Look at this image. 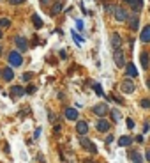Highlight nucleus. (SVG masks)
<instances>
[{
  "label": "nucleus",
  "instance_id": "obj_1",
  "mask_svg": "<svg viewBox=\"0 0 150 163\" xmlns=\"http://www.w3.org/2000/svg\"><path fill=\"white\" fill-rule=\"evenodd\" d=\"M134 89H136V85H134V82L131 78H125V80L120 83V90L124 94H131V92H134Z\"/></svg>",
  "mask_w": 150,
  "mask_h": 163
},
{
  "label": "nucleus",
  "instance_id": "obj_2",
  "mask_svg": "<svg viewBox=\"0 0 150 163\" xmlns=\"http://www.w3.org/2000/svg\"><path fill=\"white\" fill-rule=\"evenodd\" d=\"M9 64L13 66V67H18L23 64V59H21V53L19 52H11L9 53Z\"/></svg>",
  "mask_w": 150,
  "mask_h": 163
},
{
  "label": "nucleus",
  "instance_id": "obj_3",
  "mask_svg": "<svg viewBox=\"0 0 150 163\" xmlns=\"http://www.w3.org/2000/svg\"><path fill=\"white\" fill-rule=\"evenodd\" d=\"M94 114L99 117V119H104V115L108 114V105H106V103L95 105V106H94Z\"/></svg>",
  "mask_w": 150,
  "mask_h": 163
},
{
  "label": "nucleus",
  "instance_id": "obj_4",
  "mask_svg": "<svg viewBox=\"0 0 150 163\" xmlns=\"http://www.w3.org/2000/svg\"><path fill=\"white\" fill-rule=\"evenodd\" d=\"M95 128H97V131H101V133H108L110 128H111V124L106 121V119H99V121L95 122Z\"/></svg>",
  "mask_w": 150,
  "mask_h": 163
},
{
  "label": "nucleus",
  "instance_id": "obj_5",
  "mask_svg": "<svg viewBox=\"0 0 150 163\" xmlns=\"http://www.w3.org/2000/svg\"><path fill=\"white\" fill-rule=\"evenodd\" d=\"M127 23H129V28L131 30H140V16L138 14L127 16Z\"/></svg>",
  "mask_w": 150,
  "mask_h": 163
},
{
  "label": "nucleus",
  "instance_id": "obj_6",
  "mask_svg": "<svg viewBox=\"0 0 150 163\" xmlns=\"http://www.w3.org/2000/svg\"><path fill=\"white\" fill-rule=\"evenodd\" d=\"M113 13H115V20L117 21H125L127 20V11H125L124 7H115Z\"/></svg>",
  "mask_w": 150,
  "mask_h": 163
},
{
  "label": "nucleus",
  "instance_id": "obj_7",
  "mask_svg": "<svg viewBox=\"0 0 150 163\" xmlns=\"http://www.w3.org/2000/svg\"><path fill=\"white\" fill-rule=\"evenodd\" d=\"M113 59H115V64H117L118 67H124V66H125V61H124V52H122V50H115Z\"/></svg>",
  "mask_w": 150,
  "mask_h": 163
},
{
  "label": "nucleus",
  "instance_id": "obj_8",
  "mask_svg": "<svg viewBox=\"0 0 150 163\" xmlns=\"http://www.w3.org/2000/svg\"><path fill=\"white\" fill-rule=\"evenodd\" d=\"M14 44L18 46V50H21V52H25V50L28 48V43H27V39H25V37H19V36H16V37H14Z\"/></svg>",
  "mask_w": 150,
  "mask_h": 163
},
{
  "label": "nucleus",
  "instance_id": "obj_9",
  "mask_svg": "<svg viewBox=\"0 0 150 163\" xmlns=\"http://www.w3.org/2000/svg\"><path fill=\"white\" fill-rule=\"evenodd\" d=\"M76 131H78L79 135H87V133H88V124L85 121H78L76 122Z\"/></svg>",
  "mask_w": 150,
  "mask_h": 163
},
{
  "label": "nucleus",
  "instance_id": "obj_10",
  "mask_svg": "<svg viewBox=\"0 0 150 163\" xmlns=\"http://www.w3.org/2000/svg\"><path fill=\"white\" fill-rule=\"evenodd\" d=\"M65 119L67 121H78V110L76 108H65Z\"/></svg>",
  "mask_w": 150,
  "mask_h": 163
},
{
  "label": "nucleus",
  "instance_id": "obj_11",
  "mask_svg": "<svg viewBox=\"0 0 150 163\" xmlns=\"http://www.w3.org/2000/svg\"><path fill=\"white\" fill-rule=\"evenodd\" d=\"M125 75H127L129 78L138 76V69H136V66H134V64H131V62H129V64L125 66Z\"/></svg>",
  "mask_w": 150,
  "mask_h": 163
},
{
  "label": "nucleus",
  "instance_id": "obj_12",
  "mask_svg": "<svg viewBox=\"0 0 150 163\" xmlns=\"http://www.w3.org/2000/svg\"><path fill=\"white\" fill-rule=\"evenodd\" d=\"M2 78L5 82H11L14 78V71L11 69V67H5V69H2Z\"/></svg>",
  "mask_w": 150,
  "mask_h": 163
},
{
  "label": "nucleus",
  "instance_id": "obj_13",
  "mask_svg": "<svg viewBox=\"0 0 150 163\" xmlns=\"http://www.w3.org/2000/svg\"><path fill=\"white\" fill-rule=\"evenodd\" d=\"M129 158L132 163H143V156L138 151H129Z\"/></svg>",
  "mask_w": 150,
  "mask_h": 163
},
{
  "label": "nucleus",
  "instance_id": "obj_14",
  "mask_svg": "<svg viewBox=\"0 0 150 163\" xmlns=\"http://www.w3.org/2000/svg\"><path fill=\"white\" fill-rule=\"evenodd\" d=\"M120 44H122V39H120V36L115 32L111 36V48L113 50H120Z\"/></svg>",
  "mask_w": 150,
  "mask_h": 163
},
{
  "label": "nucleus",
  "instance_id": "obj_15",
  "mask_svg": "<svg viewBox=\"0 0 150 163\" xmlns=\"http://www.w3.org/2000/svg\"><path fill=\"white\" fill-rule=\"evenodd\" d=\"M140 39H141V43H150V25H147V27L141 30Z\"/></svg>",
  "mask_w": 150,
  "mask_h": 163
},
{
  "label": "nucleus",
  "instance_id": "obj_16",
  "mask_svg": "<svg viewBox=\"0 0 150 163\" xmlns=\"http://www.w3.org/2000/svg\"><path fill=\"white\" fill-rule=\"evenodd\" d=\"M81 145H83V149H87V151H90V153H95L97 149H95V145L88 138H81Z\"/></svg>",
  "mask_w": 150,
  "mask_h": 163
},
{
  "label": "nucleus",
  "instance_id": "obj_17",
  "mask_svg": "<svg viewBox=\"0 0 150 163\" xmlns=\"http://www.w3.org/2000/svg\"><path fill=\"white\" fill-rule=\"evenodd\" d=\"M131 9L134 11V14H138V13L143 9V0H134L131 4Z\"/></svg>",
  "mask_w": 150,
  "mask_h": 163
},
{
  "label": "nucleus",
  "instance_id": "obj_18",
  "mask_svg": "<svg viewBox=\"0 0 150 163\" xmlns=\"http://www.w3.org/2000/svg\"><path fill=\"white\" fill-rule=\"evenodd\" d=\"M11 94H13V96H23V94H25V89H23L21 85H13V87H11Z\"/></svg>",
  "mask_w": 150,
  "mask_h": 163
},
{
  "label": "nucleus",
  "instance_id": "obj_19",
  "mask_svg": "<svg viewBox=\"0 0 150 163\" xmlns=\"http://www.w3.org/2000/svg\"><path fill=\"white\" fill-rule=\"evenodd\" d=\"M131 144H132L131 137H125V135H124V137L118 138V145H120V147H127V145H131Z\"/></svg>",
  "mask_w": 150,
  "mask_h": 163
},
{
  "label": "nucleus",
  "instance_id": "obj_20",
  "mask_svg": "<svg viewBox=\"0 0 150 163\" xmlns=\"http://www.w3.org/2000/svg\"><path fill=\"white\" fill-rule=\"evenodd\" d=\"M140 61H141V66H143V67H147V66H149V53H147V52H141Z\"/></svg>",
  "mask_w": 150,
  "mask_h": 163
},
{
  "label": "nucleus",
  "instance_id": "obj_21",
  "mask_svg": "<svg viewBox=\"0 0 150 163\" xmlns=\"http://www.w3.org/2000/svg\"><path fill=\"white\" fill-rule=\"evenodd\" d=\"M62 7H64V4H62V2H55V5L51 7V14H58V13L62 11Z\"/></svg>",
  "mask_w": 150,
  "mask_h": 163
},
{
  "label": "nucleus",
  "instance_id": "obj_22",
  "mask_svg": "<svg viewBox=\"0 0 150 163\" xmlns=\"http://www.w3.org/2000/svg\"><path fill=\"white\" fill-rule=\"evenodd\" d=\"M32 21H34V25H36L37 28H41V27H42V20H41V16H39V14H36V13L32 14Z\"/></svg>",
  "mask_w": 150,
  "mask_h": 163
},
{
  "label": "nucleus",
  "instance_id": "obj_23",
  "mask_svg": "<svg viewBox=\"0 0 150 163\" xmlns=\"http://www.w3.org/2000/svg\"><path fill=\"white\" fill-rule=\"evenodd\" d=\"M111 117H113V121H115V122H118L120 119H122V115H120V112H118V110H111Z\"/></svg>",
  "mask_w": 150,
  "mask_h": 163
},
{
  "label": "nucleus",
  "instance_id": "obj_24",
  "mask_svg": "<svg viewBox=\"0 0 150 163\" xmlns=\"http://www.w3.org/2000/svg\"><path fill=\"white\" fill-rule=\"evenodd\" d=\"M94 90H95V94H97V96H104V90H102V87H101L99 83H95V85H94Z\"/></svg>",
  "mask_w": 150,
  "mask_h": 163
},
{
  "label": "nucleus",
  "instance_id": "obj_25",
  "mask_svg": "<svg viewBox=\"0 0 150 163\" xmlns=\"http://www.w3.org/2000/svg\"><path fill=\"white\" fill-rule=\"evenodd\" d=\"M71 36H73V39H74V43H76V44H81V43H83V37H79V36L76 34L74 30L71 32Z\"/></svg>",
  "mask_w": 150,
  "mask_h": 163
},
{
  "label": "nucleus",
  "instance_id": "obj_26",
  "mask_svg": "<svg viewBox=\"0 0 150 163\" xmlns=\"http://www.w3.org/2000/svg\"><path fill=\"white\" fill-rule=\"evenodd\" d=\"M9 25H11L9 18H0V27H9Z\"/></svg>",
  "mask_w": 150,
  "mask_h": 163
},
{
  "label": "nucleus",
  "instance_id": "obj_27",
  "mask_svg": "<svg viewBox=\"0 0 150 163\" xmlns=\"http://www.w3.org/2000/svg\"><path fill=\"white\" fill-rule=\"evenodd\" d=\"M141 106H143V108H150V99L149 98H145V99H141Z\"/></svg>",
  "mask_w": 150,
  "mask_h": 163
},
{
  "label": "nucleus",
  "instance_id": "obj_28",
  "mask_svg": "<svg viewBox=\"0 0 150 163\" xmlns=\"http://www.w3.org/2000/svg\"><path fill=\"white\" fill-rule=\"evenodd\" d=\"M149 131H150V122L147 121L145 122V126H143V133H149Z\"/></svg>",
  "mask_w": 150,
  "mask_h": 163
},
{
  "label": "nucleus",
  "instance_id": "obj_29",
  "mask_svg": "<svg viewBox=\"0 0 150 163\" xmlns=\"http://www.w3.org/2000/svg\"><path fill=\"white\" fill-rule=\"evenodd\" d=\"M30 78H32V73H25L23 75V82H28Z\"/></svg>",
  "mask_w": 150,
  "mask_h": 163
},
{
  "label": "nucleus",
  "instance_id": "obj_30",
  "mask_svg": "<svg viewBox=\"0 0 150 163\" xmlns=\"http://www.w3.org/2000/svg\"><path fill=\"white\" fill-rule=\"evenodd\" d=\"M9 2H11V4H13V5H18V4H23V2H25V0H9Z\"/></svg>",
  "mask_w": 150,
  "mask_h": 163
},
{
  "label": "nucleus",
  "instance_id": "obj_31",
  "mask_svg": "<svg viewBox=\"0 0 150 163\" xmlns=\"http://www.w3.org/2000/svg\"><path fill=\"white\" fill-rule=\"evenodd\" d=\"M134 140H136V142H140V144H143V135H138Z\"/></svg>",
  "mask_w": 150,
  "mask_h": 163
},
{
  "label": "nucleus",
  "instance_id": "obj_32",
  "mask_svg": "<svg viewBox=\"0 0 150 163\" xmlns=\"http://www.w3.org/2000/svg\"><path fill=\"white\" fill-rule=\"evenodd\" d=\"M127 128H134V121L132 119H127Z\"/></svg>",
  "mask_w": 150,
  "mask_h": 163
},
{
  "label": "nucleus",
  "instance_id": "obj_33",
  "mask_svg": "<svg viewBox=\"0 0 150 163\" xmlns=\"http://www.w3.org/2000/svg\"><path fill=\"white\" fill-rule=\"evenodd\" d=\"M76 27H78V28H79V30H81V28H83V21H76Z\"/></svg>",
  "mask_w": 150,
  "mask_h": 163
},
{
  "label": "nucleus",
  "instance_id": "obj_34",
  "mask_svg": "<svg viewBox=\"0 0 150 163\" xmlns=\"http://www.w3.org/2000/svg\"><path fill=\"white\" fill-rule=\"evenodd\" d=\"M34 90H36V87H32V85H30V87H28V89H27V92H28V94H32V92H34Z\"/></svg>",
  "mask_w": 150,
  "mask_h": 163
},
{
  "label": "nucleus",
  "instance_id": "obj_35",
  "mask_svg": "<svg viewBox=\"0 0 150 163\" xmlns=\"http://www.w3.org/2000/svg\"><path fill=\"white\" fill-rule=\"evenodd\" d=\"M39 135H41V129H39V128H37V129H36V133H34V138H37Z\"/></svg>",
  "mask_w": 150,
  "mask_h": 163
},
{
  "label": "nucleus",
  "instance_id": "obj_36",
  "mask_svg": "<svg viewBox=\"0 0 150 163\" xmlns=\"http://www.w3.org/2000/svg\"><path fill=\"white\" fill-rule=\"evenodd\" d=\"M145 156H147V160H149V162H150V147H149V149H147V154H145Z\"/></svg>",
  "mask_w": 150,
  "mask_h": 163
},
{
  "label": "nucleus",
  "instance_id": "obj_37",
  "mask_svg": "<svg viewBox=\"0 0 150 163\" xmlns=\"http://www.w3.org/2000/svg\"><path fill=\"white\" fill-rule=\"evenodd\" d=\"M124 2H127V4H129V5H131L132 2H134V0H124Z\"/></svg>",
  "mask_w": 150,
  "mask_h": 163
},
{
  "label": "nucleus",
  "instance_id": "obj_38",
  "mask_svg": "<svg viewBox=\"0 0 150 163\" xmlns=\"http://www.w3.org/2000/svg\"><path fill=\"white\" fill-rule=\"evenodd\" d=\"M48 2H50V0H41V4H48Z\"/></svg>",
  "mask_w": 150,
  "mask_h": 163
},
{
  "label": "nucleus",
  "instance_id": "obj_39",
  "mask_svg": "<svg viewBox=\"0 0 150 163\" xmlns=\"http://www.w3.org/2000/svg\"><path fill=\"white\" fill-rule=\"evenodd\" d=\"M2 36H4V34H2V30H0V39H2Z\"/></svg>",
  "mask_w": 150,
  "mask_h": 163
},
{
  "label": "nucleus",
  "instance_id": "obj_40",
  "mask_svg": "<svg viewBox=\"0 0 150 163\" xmlns=\"http://www.w3.org/2000/svg\"><path fill=\"white\" fill-rule=\"evenodd\" d=\"M0 53H2V46H0Z\"/></svg>",
  "mask_w": 150,
  "mask_h": 163
}]
</instances>
